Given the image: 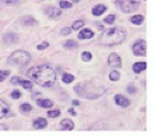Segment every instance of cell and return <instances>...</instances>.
<instances>
[{
	"label": "cell",
	"mask_w": 152,
	"mask_h": 136,
	"mask_svg": "<svg viewBox=\"0 0 152 136\" xmlns=\"http://www.w3.org/2000/svg\"><path fill=\"white\" fill-rule=\"evenodd\" d=\"M29 78L40 86H51L56 80V74L54 69L48 65H39L33 67L28 72Z\"/></svg>",
	"instance_id": "cell-1"
},
{
	"label": "cell",
	"mask_w": 152,
	"mask_h": 136,
	"mask_svg": "<svg viewBox=\"0 0 152 136\" xmlns=\"http://www.w3.org/2000/svg\"><path fill=\"white\" fill-rule=\"evenodd\" d=\"M75 92L78 95H82L86 98H97L100 95H102L105 91V88L102 84H99L96 81H88L83 84H78L74 88Z\"/></svg>",
	"instance_id": "cell-2"
},
{
	"label": "cell",
	"mask_w": 152,
	"mask_h": 136,
	"mask_svg": "<svg viewBox=\"0 0 152 136\" xmlns=\"http://www.w3.org/2000/svg\"><path fill=\"white\" fill-rule=\"evenodd\" d=\"M125 39V33L121 28H110L106 29L100 36V43L106 46H112V45H118Z\"/></svg>",
	"instance_id": "cell-3"
},
{
	"label": "cell",
	"mask_w": 152,
	"mask_h": 136,
	"mask_svg": "<svg viewBox=\"0 0 152 136\" xmlns=\"http://www.w3.org/2000/svg\"><path fill=\"white\" fill-rule=\"evenodd\" d=\"M29 61H31V55L27 51H22V50L15 51L9 57V63L12 66H17L20 68L27 66L29 63Z\"/></svg>",
	"instance_id": "cell-4"
},
{
	"label": "cell",
	"mask_w": 152,
	"mask_h": 136,
	"mask_svg": "<svg viewBox=\"0 0 152 136\" xmlns=\"http://www.w3.org/2000/svg\"><path fill=\"white\" fill-rule=\"evenodd\" d=\"M116 5L123 12L128 14V12H133L139 7V5H140V0H117Z\"/></svg>",
	"instance_id": "cell-5"
},
{
	"label": "cell",
	"mask_w": 152,
	"mask_h": 136,
	"mask_svg": "<svg viewBox=\"0 0 152 136\" xmlns=\"http://www.w3.org/2000/svg\"><path fill=\"white\" fill-rule=\"evenodd\" d=\"M133 52L136 56H145L146 55V41L145 40H137L133 45Z\"/></svg>",
	"instance_id": "cell-6"
},
{
	"label": "cell",
	"mask_w": 152,
	"mask_h": 136,
	"mask_svg": "<svg viewBox=\"0 0 152 136\" xmlns=\"http://www.w3.org/2000/svg\"><path fill=\"white\" fill-rule=\"evenodd\" d=\"M9 116H11V111H10L9 103L4 100H0V119L6 118Z\"/></svg>",
	"instance_id": "cell-7"
},
{
	"label": "cell",
	"mask_w": 152,
	"mask_h": 136,
	"mask_svg": "<svg viewBox=\"0 0 152 136\" xmlns=\"http://www.w3.org/2000/svg\"><path fill=\"white\" fill-rule=\"evenodd\" d=\"M108 65L112 68H119L122 66V60L117 54H111L108 57Z\"/></svg>",
	"instance_id": "cell-8"
},
{
	"label": "cell",
	"mask_w": 152,
	"mask_h": 136,
	"mask_svg": "<svg viewBox=\"0 0 152 136\" xmlns=\"http://www.w3.org/2000/svg\"><path fill=\"white\" fill-rule=\"evenodd\" d=\"M115 101H116V103H117L118 106H121V107H128L129 103H130L128 98L124 97V96H122V95H116Z\"/></svg>",
	"instance_id": "cell-9"
},
{
	"label": "cell",
	"mask_w": 152,
	"mask_h": 136,
	"mask_svg": "<svg viewBox=\"0 0 152 136\" xmlns=\"http://www.w3.org/2000/svg\"><path fill=\"white\" fill-rule=\"evenodd\" d=\"M46 125H48V121H46V119H44V118H37V119L33 120V127H34L35 129H43V128H45Z\"/></svg>",
	"instance_id": "cell-10"
},
{
	"label": "cell",
	"mask_w": 152,
	"mask_h": 136,
	"mask_svg": "<svg viewBox=\"0 0 152 136\" xmlns=\"http://www.w3.org/2000/svg\"><path fill=\"white\" fill-rule=\"evenodd\" d=\"M61 128L63 129V130H73V128H74V123L71 120V119H63L62 121H61Z\"/></svg>",
	"instance_id": "cell-11"
},
{
	"label": "cell",
	"mask_w": 152,
	"mask_h": 136,
	"mask_svg": "<svg viewBox=\"0 0 152 136\" xmlns=\"http://www.w3.org/2000/svg\"><path fill=\"white\" fill-rule=\"evenodd\" d=\"M46 14L49 15V17L55 18V17H58L61 15V10H58L57 7H49L46 10Z\"/></svg>",
	"instance_id": "cell-12"
},
{
	"label": "cell",
	"mask_w": 152,
	"mask_h": 136,
	"mask_svg": "<svg viewBox=\"0 0 152 136\" xmlns=\"http://www.w3.org/2000/svg\"><path fill=\"white\" fill-rule=\"evenodd\" d=\"M106 11V6L105 5H96L94 9H93V15L94 16H101Z\"/></svg>",
	"instance_id": "cell-13"
},
{
	"label": "cell",
	"mask_w": 152,
	"mask_h": 136,
	"mask_svg": "<svg viewBox=\"0 0 152 136\" xmlns=\"http://www.w3.org/2000/svg\"><path fill=\"white\" fill-rule=\"evenodd\" d=\"M93 35H94V33L90 29H83L78 34V36L80 39H90V38H93Z\"/></svg>",
	"instance_id": "cell-14"
},
{
	"label": "cell",
	"mask_w": 152,
	"mask_h": 136,
	"mask_svg": "<svg viewBox=\"0 0 152 136\" xmlns=\"http://www.w3.org/2000/svg\"><path fill=\"white\" fill-rule=\"evenodd\" d=\"M37 105L39 107H43V108H49L53 106V101L51 100H37Z\"/></svg>",
	"instance_id": "cell-15"
},
{
	"label": "cell",
	"mask_w": 152,
	"mask_h": 136,
	"mask_svg": "<svg viewBox=\"0 0 152 136\" xmlns=\"http://www.w3.org/2000/svg\"><path fill=\"white\" fill-rule=\"evenodd\" d=\"M145 68H146V63L145 62H137V63H135L133 66V71L135 73H140V72L145 71Z\"/></svg>",
	"instance_id": "cell-16"
},
{
	"label": "cell",
	"mask_w": 152,
	"mask_h": 136,
	"mask_svg": "<svg viewBox=\"0 0 152 136\" xmlns=\"http://www.w3.org/2000/svg\"><path fill=\"white\" fill-rule=\"evenodd\" d=\"M17 41V35L15 34H6L4 36V43L10 44V43H16Z\"/></svg>",
	"instance_id": "cell-17"
},
{
	"label": "cell",
	"mask_w": 152,
	"mask_h": 136,
	"mask_svg": "<svg viewBox=\"0 0 152 136\" xmlns=\"http://www.w3.org/2000/svg\"><path fill=\"white\" fill-rule=\"evenodd\" d=\"M130 21H132V23H134V24H141V23L144 22V16H141V15H135V16H133V17L130 18Z\"/></svg>",
	"instance_id": "cell-18"
},
{
	"label": "cell",
	"mask_w": 152,
	"mask_h": 136,
	"mask_svg": "<svg viewBox=\"0 0 152 136\" xmlns=\"http://www.w3.org/2000/svg\"><path fill=\"white\" fill-rule=\"evenodd\" d=\"M18 83L23 86V88H26V89H32V86H33V83L31 80H23V79H20Z\"/></svg>",
	"instance_id": "cell-19"
},
{
	"label": "cell",
	"mask_w": 152,
	"mask_h": 136,
	"mask_svg": "<svg viewBox=\"0 0 152 136\" xmlns=\"http://www.w3.org/2000/svg\"><path fill=\"white\" fill-rule=\"evenodd\" d=\"M22 23H23V24H28V26H32V24H35V21H34L33 17H31V16H26V17H23Z\"/></svg>",
	"instance_id": "cell-20"
},
{
	"label": "cell",
	"mask_w": 152,
	"mask_h": 136,
	"mask_svg": "<svg viewBox=\"0 0 152 136\" xmlns=\"http://www.w3.org/2000/svg\"><path fill=\"white\" fill-rule=\"evenodd\" d=\"M119 78H121V76H119V73H118L117 71H112V72L110 73V79H111L112 81H117Z\"/></svg>",
	"instance_id": "cell-21"
},
{
	"label": "cell",
	"mask_w": 152,
	"mask_h": 136,
	"mask_svg": "<svg viewBox=\"0 0 152 136\" xmlns=\"http://www.w3.org/2000/svg\"><path fill=\"white\" fill-rule=\"evenodd\" d=\"M62 80L68 84V83H72L74 80V77L72 76V74H63V76H62Z\"/></svg>",
	"instance_id": "cell-22"
},
{
	"label": "cell",
	"mask_w": 152,
	"mask_h": 136,
	"mask_svg": "<svg viewBox=\"0 0 152 136\" xmlns=\"http://www.w3.org/2000/svg\"><path fill=\"white\" fill-rule=\"evenodd\" d=\"M63 46L67 47V49H73V47H77V43L73 41V40H67L65 44H63Z\"/></svg>",
	"instance_id": "cell-23"
},
{
	"label": "cell",
	"mask_w": 152,
	"mask_h": 136,
	"mask_svg": "<svg viewBox=\"0 0 152 136\" xmlns=\"http://www.w3.org/2000/svg\"><path fill=\"white\" fill-rule=\"evenodd\" d=\"M84 26V21H75L74 23H73V26H72V29H79V28H82Z\"/></svg>",
	"instance_id": "cell-24"
},
{
	"label": "cell",
	"mask_w": 152,
	"mask_h": 136,
	"mask_svg": "<svg viewBox=\"0 0 152 136\" xmlns=\"http://www.w3.org/2000/svg\"><path fill=\"white\" fill-rule=\"evenodd\" d=\"M21 111L22 112H31L32 106L29 103H23V105H21Z\"/></svg>",
	"instance_id": "cell-25"
},
{
	"label": "cell",
	"mask_w": 152,
	"mask_h": 136,
	"mask_svg": "<svg viewBox=\"0 0 152 136\" xmlns=\"http://www.w3.org/2000/svg\"><path fill=\"white\" fill-rule=\"evenodd\" d=\"M91 54L90 52H88V51H85V52H83L82 54V58H83V61H85V62H88V61H90L91 60Z\"/></svg>",
	"instance_id": "cell-26"
},
{
	"label": "cell",
	"mask_w": 152,
	"mask_h": 136,
	"mask_svg": "<svg viewBox=\"0 0 152 136\" xmlns=\"http://www.w3.org/2000/svg\"><path fill=\"white\" fill-rule=\"evenodd\" d=\"M60 6L62 9H69V7H72V4L68 3V1H66V0H61V1H60Z\"/></svg>",
	"instance_id": "cell-27"
},
{
	"label": "cell",
	"mask_w": 152,
	"mask_h": 136,
	"mask_svg": "<svg viewBox=\"0 0 152 136\" xmlns=\"http://www.w3.org/2000/svg\"><path fill=\"white\" fill-rule=\"evenodd\" d=\"M48 116H49V117H51V118H56V117L60 116V111H58V109H56V111H49V112H48Z\"/></svg>",
	"instance_id": "cell-28"
},
{
	"label": "cell",
	"mask_w": 152,
	"mask_h": 136,
	"mask_svg": "<svg viewBox=\"0 0 152 136\" xmlns=\"http://www.w3.org/2000/svg\"><path fill=\"white\" fill-rule=\"evenodd\" d=\"M10 74V71H0V81H3Z\"/></svg>",
	"instance_id": "cell-29"
},
{
	"label": "cell",
	"mask_w": 152,
	"mask_h": 136,
	"mask_svg": "<svg viewBox=\"0 0 152 136\" xmlns=\"http://www.w3.org/2000/svg\"><path fill=\"white\" fill-rule=\"evenodd\" d=\"M18 1H20V0H0V5H4V4H16Z\"/></svg>",
	"instance_id": "cell-30"
},
{
	"label": "cell",
	"mask_w": 152,
	"mask_h": 136,
	"mask_svg": "<svg viewBox=\"0 0 152 136\" xmlns=\"http://www.w3.org/2000/svg\"><path fill=\"white\" fill-rule=\"evenodd\" d=\"M115 15H110V16H107L106 18H105V22L106 23H108V24H112L113 22H115Z\"/></svg>",
	"instance_id": "cell-31"
},
{
	"label": "cell",
	"mask_w": 152,
	"mask_h": 136,
	"mask_svg": "<svg viewBox=\"0 0 152 136\" xmlns=\"http://www.w3.org/2000/svg\"><path fill=\"white\" fill-rule=\"evenodd\" d=\"M11 96L14 97V98H16V100H17V98H20V97H21V92H20L18 90H15V91H12Z\"/></svg>",
	"instance_id": "cell-32"
},
{
	"label": "cell",
	"mask_w": 152,
	"mask_h": 136,
	"mask_svg": "<svg viewBox=\"0 0 152 136\" xmlns=\"http://www.w3.org/2000/svg\"><path fill=\"white\" fill-rule=\"evenodd\" d=\"M72 32V28H63L62 31H61V34L62 35H67V34H69Z\"/></svg>",
	"instance_id": "cell-33"
},
{
	"label": "cell",
	"mask_w": 152,
	"mask_h": 136,
	"mask_svg": "<svg viewBox=\"0 0 152 136\" xmlns=\"http://www.w3.org/2000/svg\"><path fill=\"white\" fill-rule=\"evenodd\" d=\"M48 45H49V44H48L46 41H44L43 44H40V45H38V50H44V49H45V47H48Z\"/></svg>",
	"instance_id": "cell-34"
},
{
	"label": "cell",
	"mask_w": 152,
	"mask_h": 136,
	"mask_svg": "<svg viewBox=\"0 0 152 136\" xmlns=\"http://www.w3.org/2000/svg\"><path fill=\"white\" fill-rule=\"evenodd\" d=\"M128 92H132V94H135L136 92V89L134 88V86H128Z\"/></svg>",
	"instance_id": "cell-35"
},
{
	"label": "cell",
	"mask_w": 152,
	"mask_h": 136,
	"mask_svg": "<svg viewBox=\"0 0 152 136\" xmlns=\"http://www.w3.org/2000/svg\"><path fill=\"white\" fill-rule=\"evenodd\" d=\"M18 80H20V78H18V77H14V78L11 79V83H12V84H17V83H18Z\"/></svg>",
	"instance_id": "cell-36"
},
{
	"label": "cell",
	"mask_w": 152,
	"mask_h": 136,
	"mask_svg": "<svg viewBox=\"0 0 152 136\" xmlns=\"http://www.w3.org/2000/svg\"><path fill=\"white\" fill-rule=\"evenodd\" d=\"M7 128L5 127V125H3V124H0V130H6Z\"/></svg>",
	"instance_id": "cell-37"
},
{
	"label": "cell",
	"mask_w": 152,
	"mask_h": 136,
	"mask_svg": "<svg viewBox=\"0 0 152 136\" xmlns=\"http://www.w3.org/2000/svg\"><path fill=\"white\" fill-rule=\"evenodd\" d=\"M69 113H71V114H73V116H75V112H74V109H73V108H71V109H69Z\"/></svg>",
	"instance_id": "cell-38"
},
{
	"label": "cell",
	"mask_w": 152,
	"mask_h": 136,
	"mask_svg": "<svg viewBox=\"0 0 152 136\" xmlns=\"http://www.w3.org/2000/svg\"><path fill=\"white\" fill-rule=\"evenodd\" d=\"M73 105H74V106H78V105H79V101H77V100H74V101H73Z\"/></svg>",
	"instance_id": "cell-39"
}]
</instances>
